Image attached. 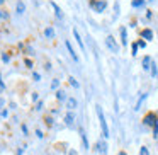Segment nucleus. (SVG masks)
I'll return each instance as SVG.
<instances>
[{"mask_svg": "<svg viewBox=\"0 0 158 155\" xmlns=\"http://www.w3.org/2000/svg\"><path fill=\"white\" fill-rule=\"evenodd\" d=\"M143 124L153 128V136L158 138V116L155 113H148L146 116L143 118Z\"/></svg>", "mask_w": 158, "mask_h": 155, "instance_id": "f257e3e1", "label": "nucleus"}, {"mask_svg": "<svg viewBox=\"0 0 158 155\" xmlns=\"http://www.w3.org/2000/svg\"><path fill=\"white\" fill-rule=\"evenodd\" d=\"M97 116H99L102 135H104V140H106V138H109V128H107V121H106V118H104V113H102V109H100V106H97Z\"/></svg>", "mask_w": 158, "mask_h": 155, "instance_id": "f03ea898", "label": "nucleus"}, {"mask_svg": "<svg viewBox=\"0 0 158 155\" xmlns=\"http://www.w3.org/2000/svg\"><path fill=\"white\" fill-rule=\"evenodd\" d=\"M90 7L95 12H104L107 9V2L106 0H92V2H90Z\"/></svg>", "mask_w": 158, "mask_h": 155, "instance_id": "7ed1b4c3", "label": "nucleus"}, {"mask_svg": "<svg viewBox=\"0 0 158 155\" xmlns=\"http://www.w3.org/2000/svg\"><path fill=\"white\" fill-rule=\"evenodd\" d=\"M106 46L112 53H119V45H117V41L112 38V36H107V38H106Z\"/></svg>", "mask_w": 158, "mask_h": 155, "instance_id": "20e7f679", "label": "nucleus"}, {"mask_svg": "<svg viewBox=\"0 0 158 155\" xmlns=\"http://www.w3.org/2000/svg\"><path fill=\"white\" fill-rule=\"evenodd\" d=\"M97 152H99L100 155H107V143L106 141L100 140L99 143H97Z\"/></svg>", "mask_w": 158, "mask_h": 155, "instance_id": "39448f33", "label": "nucleus"}, {"mask_svg": "<svg viewBox=\"0 0 158 155\" xmlns=\"http://www.w3.org/2000/svg\"><path fill=\"white\" fill-rule=\"evenodd\" d=\"M65 45H66V50H68V53H70V56H72V58H73V60H75V62H78V56H77V53H75V50H73V48H72V43H70V41H66V43H65Z\"/></svg>", "mask_w": 158, "mask_h": 155, "instance_id": "423d86ee", "label": "nucleus"}, {"mask_svg": "<svg viewBox=\"0 0 158 155\" xmlns=\"http://www.w3.org/2000/svg\"><path fill=\"white\" fill-rule=\"evenodd\" d=\"M66 107H68L70 111H73L77 107V99H73V97H68L66 99Z\"/></svg>", "mask_w": 158, "mask_h": 155, "instance_id": "0eeeda50", "label": "nucleus"}, {"mask_svg": "<svg viewBox=\"0 0 158 155\" xmlns=\"http://www.w3.org/2000/svg\"><path fill=\"white\" fill-rule=\"evenodd\" d=\"M80 138H82V143L85 148H89V140H87V135L85 131H83V128H80Z\"/></svg>", "mask_w": 158, "mask_h": 155, "instance_id": "6e6552de", "label": "nucleus"}, {"mask_svg": "<svg viewBox=\"0 0 158 155\" xmlns=\"http://www.w3.org/2000/svg\"><path fill=\"white\" fill-rule=\"evenodd\" d=\"M151 63H153V60H151L150 56H144V60H143V68H144V70H150V68H151Z\"/></svg>", "mask_w": 158, "mask_h": 155, "instance_id": "1a4fd4ad", "label": "nucleus"}, {"mask_svg": "<svg viewBox=\"0 0 158 155\" xmlns=\"http://www.w3.org/2000/svg\"><path fill=\"white\" fill-rule=\"evenodd\" d=\"M119 31H121V43H123V46H126V45H127V36H126V29H124V28H121Z\"/></svg>", "mask_w": 158, "mask_h": 155, "instance_id": "9d476101", "label": "nucleus"}, {"mask_svg": "<svg viewBox=\"0 0 158 155\" xmlns=\"http://www.w3.org/2000/svg\"><path fill=\"white\" fill-rule=\"evenodd\" d=\"M51 7L55 9V12H56V17H58V19H63V12H61V9H60L58 5L55 4V2H51Z\"/></svg>", "mask_w": 158, "mask_h": 155, "instance_id": "9b49d317", "label": "nucleus"}, {"mask_svg": "<svg viewBox=\"0 0 158 155\" xmlns=\"http://www.w3.org/2000/svg\"><path fill=\"white\" fill-rule=\"evenodd\" d=\"M73 36H75L77 43H78V45H80V48H82V50H85V46H83V41H82V39H80V34H78V31H77V29H73Z\"/></svg>", "mask_w": 158, "mask_h": 155, "instance_id": "f8f14e48", "label": "nucleus"}, {"mask_svg": "<svg viewBox=\"0 0 158 155\" xmlns=\"http://www.w3.org/2000/svg\"><path fill=\"white\" fill-rule=\"evenodd\" d=\"M73 119H75V116H73L72 111H70V113H66V116H65V123H66V124H73Z\"/></svg>", "mask_w": 158, "mask_h": 155, "instance_id": "ddd939ff", "label": "nucleus"}, {"mask_svg": "<svg viewBox=\"0 0 158 155\" xmlns=\"http://www.w3.org/2000/svg\"><path fill=\"white\" fill-rule=\"evenodd\" d=\"M44 36H46V38H49V39L55 38V29H53V28H46L44 29Z\"/></svg>", "mask_w": 158, "mask_h": 155, "instance_id": "4468645a", "label": "nucleus"}, {"mask_svg": "<svg viewBox=\"0 0 158 155\" xmlns=\"http://www.w3.org/2000/svg\"><path fill=\"white\" fill-rule=\"evenodd\" d=\"M141 36H143L144 39H153V31H151V29H144Z\"/></svg>", "mask_w": 158, "mask_h": 155, "instance_id": "2eb2a0df", "label": "nucleus"}, {"mask_svg": "<svg viewBox=\"0 0 158 155\" xmlns=\"http://www.w3.org/2000/svg\"><path fill=\"white\" fill-rule=\"evenodd\" d=\"M15 9H17V12H19V14H22V12L26 11V5L22 4V2H17V5H15Z\"/></svg>", "mask_w": 158, "mask_h": 155, "instance_id": "dca6fc26", "label": "nucleus"}, {"mask_svg": "<svg viewBox=\"0 0 158 155\" xmlns=\"http://www.w3.org/2000/svg\"><path fill=\"white\" fill-rule=\"evenodd\" d=\"M56 99H58V101H66L65 92H63V90H58V92H56Z\"/></svg>", "mask_w": 158, "mask_h": 155, "instance_id": "f3484780", "label": "nucleus"}, {"mask_svg": "<svg viewBox=\"0 0 158 155\" xmlns=\"http://www.w3.org/2000/svg\"><path fill=\"white\" fill-rule=\"evenodd\" d=\"M139 155H150V150H148V147H141V148H139Z\"/></svg>", "mask_w": 158, "mask_h": 155, "instance_id": "a211bd4d", "label": "nucleus"}, {"mask_svg": "<svg viewBox=\"0 0 158 155\" xmlns=\"http://www.w3.org/2000/svg\"><path fill=\"white\" fill-rule=\"evenodd\" d=\"M144 4V0H133V7H141Z\"/></svg>", "mask_w": 158, "mask_h": 155, "instance_id": "6ab92c4d", "label": "nucleus"}, {"mask_svg": "<svg viewBox=\"0 0 158 155\" xmlns=\"http://www.w3.org/2000/svg\"><path fill=\"white\" fill-rule=\"evenodd\" d=\"M70 85H73V87H77V89H78V82H77V80L75 79H73V77H70Z\"/></svg>", "mask_w": 158, "mask_h": 155, "instance_id": "aec40b11", "label": "nucleus"}, {"mask_svg": "<svg viewBox=\"0 0 158 155\" xmlns=\"http://www.w3.org/2000/svg\"><path fill=\"white\" fill-rule=\"evenodd\" d=\"M150 70H151V75H153V77L156 75V65H155V62L151 63V68H150Z\"/></svg>", "mask_w": 158, "mask_h": 155, "instance_id": "412c9836", "label": "nucleus"}, {"mask_svg": "<svg viewBox=\"0 0 158 155\" xmlns=\"http://www.w3.org/2000/svg\"><path fill=\"white\" fill-rule=\"evenodd\" d=\"M9 17V14L5 11H0V19H7Z\"/></svg>", "mask_w": 158, "mask_h": 155, "instance_id": "4be33fe9", "label": "nucleus"}, {"mask_svg": "<svg viewBox=\"0 0 158 155\" xmlns=\"http://www.w3.org/2000/svg\"><path fill=\"white\" fill-rule=\"evenodd\" d=\"M138 48H139V46H138V43H134V45H133V55H136Z\"/></svg>", "mask_w": 158, "mask_h": 155, "instance_id": "5701e85b", "label": "nucleus"}, {"mask_svg": "<svg viewBox=\"0 0 158 155\" xmlns=\"http://www.w3.org/2000/svg\"><path fill=\"white\" fill-rule=\"evenodd\" d=\"M2 60H4L5 63H7L9 60H10V56H9V55H5V53H4V55H2Z\"/></svg>", "mask_w": 158, "mask_h": 155, "instance_id": "b1692460", "label": "nucleus"}, {"mask_svg": "<svg viewBox=\"0 0 158 155\" xmlns=\"http://www.w3.org/2000/svg\"><path fill=\"white\" fill-rule=\"evenodd\" d=\"M138 46H139V48H146V43H144V41H138Z\"/></svg>", "mask_w": 158, "mask_h": 155, "instance_id": "393cba45", "label": "nucleus"}, {"mask_svg": "<svg viewBox=\"0 0 158 155\" xmlns=\"http://www.w3.org/2000/svg\"><path fill=\"white\" fill-rule=\"evenodd\" d=\"M46 124H48V126H53V119H51V118H46Z\"/></svg>", "mask_w": 158, "mask_h": 155, "instance_id": "a878e982", "label": "nucleus"}, {"mask_svg": "<svg viewBox=\"0 0 158 155\" xmlns=\"http://www.w3.org/2000/svg\"><path fill=\"white\" fill-rule=\"evenodd\" d=\"M58 80H53V84H51V87H53V89H56V87H58Z\"/></svg>", "mask_w": 158, "mask_h": 155, "instance_id": "bb28decb", "label": "nucleus"}, {"mask_svg": "<svg viewBox=\"0 0 158 155\" xmlns=\"http://www.w3.org/2000/svg\"><path fill=\"white\" fill-rule=\"evenodd\" d=\"M24 63H26V65H27V67H29V68H31V67H32V62H31V60H26V62H24Z\"/></svg>", "mask_w": 158, "mask_h": 155, "instance_id": "cd10ccee", "label": "nucleus"}, {"mask_svg": "<svg viewBox=\"0 0 158 155\" xmlns=\"http://www.w3.org/2000/svg\"><path fill=\"white\" fill-rule=\"evenodd\" d=\"M5 89V85H4V82H2V79H0V90H4Z\"/></svg>", "mask_w": 158, "mask_h": 155, "instance_id": "c85d7f7f", "label": "nucleus"}, {"mask_svg": "<svg viewBox=\"0 0 158 155\" xmlns=\"http://www.w3.org/2000/svg\"><path fill=\"white\" fill-rule=\"evenodd\" d=\"M117 155H127V153H126V152H119Z\"/></svg>", "mask_w": 158, "mask_h": 155, "instance_id": "c756f323", "label": "nucleus"}, {"mask_svg": "<svg viewBox=\"0 0 158 155\" xmlns=\"http://www.w3.org/2000/svg\"><path fill=\"white\" fill-rule=\"evenodd\" d=\"M70 155H77V153H75V152H70Z\"/></svg>", "mask_w": 158, "mask_h": 155, "instance_id": "7c9ffc66", "label": "nucleus"}, {"mask_svg": "<svg viewBox=\"0 0 158 155\" xmlns=\"http://www.w3.org/2000/svg\"><path fill=\"white\" fill-rule=\"evenodd\" d=\"M0 4H4V0H0Z\"/></svg>", "mask_w": 158, "mask_h": 155, "instance_id": "2f4dec72", "label": "nucleus"}]
</instances>
